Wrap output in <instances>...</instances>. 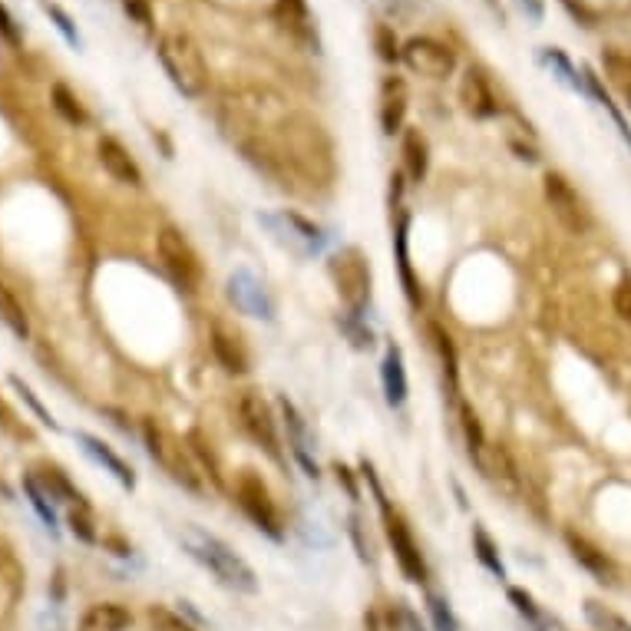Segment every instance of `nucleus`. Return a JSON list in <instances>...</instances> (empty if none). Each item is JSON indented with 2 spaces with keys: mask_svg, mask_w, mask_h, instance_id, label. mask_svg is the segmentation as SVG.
<instances>
[{
  "mask_svg": "<svg viewBox=\"0 0 631 631\" xmlns=\"http://www.w3.org/2000/svg\"><path fill=\"white\" fill-rule=\"evenodd\" d=\"M179 542H182V549H186L189 556L202 565V569H209L215 579L225 585V589L242 592V595H255L258 592L255 569L242 556H238V552L228 546L225 539L212 536V532H205L199 526H186V529H182Z\"/></svg>",
  "mask_w": 631,
  "mask_h": 631,
  "instance_id": "f257e3e1",
  "label": "nucleus"
},
{
  "mask_svg": "<svg viewBox=\"0 0 631 631\" xmlns=\"http://www.w3.org/2000/svg\"><path fill=\"white\" fill-rule=\"evenodd\" d=\"M159 63L172 86L189 100H199L209 90V60H205L199 40L186 30H166L159 37Z\"/></svg>",
  "mask_w": 631,
  "mask_h": 631,
  "instance_id": "f03ea898",
  "label": "nucleus"
},
{
  "mask_svg": "<svg viewBox=\"0 0 631 631\" xmlns=\"http://www.w3.org/2000/svg\"><path fill=\"white\" fill-rule=\"evenodd\" d=\"M361 476L367 483H371L374 489V496H377V509H380V519H384V536L390 542V549H394V559L400 565V572H404V579L410 585H427L430 582V565L427 559H423V549H420V542L413 539V532L407 526V519L397 513L394 506H390V499L384 496V489H380V480H377V473H374V466L371 463H361Z\"/></svg>",
  "mask_w": 631,
  "mask_h": 631,
  "instance_id": "7ed1b4c3",
  "label": "nucleus"
},
{
  "mask_svg": "<svg viewBox=\"0 0 631 631\" xmlns=\"http://www.w3.org/2000/svg\"><path fill=\"white\" fill-rule=\"evenodd\" d=\"M328 278L341 298L347 314H357L364 318L367 308L374 301V271H371V258H367L357 245H344L341 252H334L328 258Z\"/></svg>",
  "mask_w": 631,
  "mask_h": 631,
  "instance_id": "20e7f679",
  "label": "nucleus"
},
{
  "mask_svg": "<svg viewBox=\"0 0 631 631\" xmlns=\"http://www.w3.org/2000/svg\"><path fill=\"white\" fill-rule=\"evenodd\" d=\"M235 503L261 536H268L271 542H285V516H281L268 483L255 470H242L235 476Z\"/></svg>",
  "mask_w": 631,
  "mask_h": 631,
  "instance_id": "39448f33",
  "label": "nucleus"
},
{
  "mask_svg": "<svg viewBox=\"0 0 631 631\" xmlns=\"http://www.w3.org/2000/svg\"><path fill=\"white\" fill-rule=\"evenodd\" d=\"M143 443H146L149 460L156 466H162V470L169 473L172 483H179L182 489H189L192 496L205 493V486H202L205 473H199V463H195L192 456L182 450V446L172 440L156 420H149V417L143 420Z\"/></svg>",
  "mask_w": 631,
  "mask_h": 631,
  "instance_id": "423d86ee",
  "label": "nucleus"
},
{
  "mask_svg": "<svg viewBox=\"0 0 631 631\" xmlns=\"http://www.w3.org/2000/svg\"><path fill=\"white\" fill-rule=\"evenodd\" d=\"M258 225H265L271 238L288 248L291 255L298 258H314V255H324V248H328L331 235L324 232L318 222L304 219L301 212H291V209H281V212H258Z\"/></svg>",
  "mask_w": 631,
  "mask_h": 631,
  "instance_id": "0eeeda50",
  "label": "nucleus"
},
{
  "mask_svg": "<svg viewBox=\"0 0 631 631\" xmlns=\"http://www.w3.org/2000/svg\"><path fill=\"white\" fill-rule=\"evenodd\" d=\"M156 248H159L162 268H166V275L172 278V285L179 291H186V295H195V291L202 288L205 268H202V258L192 248L189 238L182 235L176 225H166L156 235Z\"/></svg>",
  "mask_w": 631,
  "mask_h": 631,
  "instance_id": "6e6552de",
  "label": "nucleus"
},
{
  "mask_svg": "<svg viewBox=\"0 0 631 631\" xmlns=\"http://www.w3.org/2000/svg\"><path fill=\"white\" fill-rule=\"evenodd\" d=\"M390 209H394V255H397L400 285H404L410 308H420L423 295H420V278L413 275V261H410V212L404 209V172L390 176Z\"/></svg>",
  "mask_w": 631,
  "mask_h": 631,
  "instance_id": "1a4fd4ad",
  "label": "nucleus"
},
{
  "mask_svg": "<svg viewBox=\"0 0 631 631\" xmlns=\"http://www.w3.org/2000/svg\"><path fill=\"white\" fill-rule=\"evenodd\" d=\"M238 420H242L248 437H252L271 460L285 463V453H281V420L275 417V407H271L258 390H242V397H238Z\"/></svg>",
  "mask_w": 631,
  "mask_h": 631,
  "instance_id": "9d476101",
  "label": "nucleus"
},
{
  "mask_svg": "<svg viewBox=\"0 0 631 631\" xmlns=\"http://www.w3.org/2000/svg\"><path fill=\"white\" fill-rule=\"evenodd\" d=\"M542 195H546L549 209L562 222V228H569L572 235L589 232V225H592L589 205H585L579 189H575L562 172H546V176H542Z\"/></svg>",
  "mask_w": 631,
  "mask_h": 631,
  "instance_id": "9b49d317",
  "label": "nucleus"
},
{
  "mask_svg": "<svg viewBox=\"0 0 631 631\" xmlns=\"http://www.w3.org/2000/svg\"><path fill=\"white\" fill-rule=\"evenodd\" d=\"M400 63L427 80H446L456 73V50L437 37H410L400 47Z\"/></svg>",
  "mask_w": 631,
  "mask_h": 631,
  "instance_id": "f8f14e48",
  "label": "nucleus"
},
{
  "mask_svg": "<svg viewBox=\"0 0 631 631\" xmlns=\"http://www.w3.org/2000/svg\"><path fill=\"white\" fill-rule=\"evenodd\" d=\"M225 295L235 304V311L248 314L255 321H275V298L268 295L265 281H261L255 271L248 268H235L225 281Z\"/></svg>",
  "mask_w": 631,
  "mask_h": 631,
  "instance_id": "ddd939ff",
  "label": "nucleus"
},
{
  "mask_svg": "<svg viewBox=\"0 0 631 631\" xmlns=\"http://www.w3.org/2000/svg\"><path fill=\"white\" fill-rule=\"evenodd\" d=\"M278 410H281V427H285L291 456H295V463L301 466V473L308 476L311 483H318L321 466H318V456H314V433L308 427V420H304V413L295 407V400L288 397H278Z\"/></svg>",
  "mask_w": 631,
  "mask_h": 631,
  "instance_id": "4468645a",
  "label": "nucleus"
},
{
  "mask_svg": "<svg viewBox=\"0 0 631 631\" xmlns=\"http://www.w3.org/2000/svg\"><path fill=\"white\" fill-rule=\"evenodd\" d=\"M271 17H275V24L285 30V34L295 40L298 47H304L308 53H321L318 20H314L308 0H275Z\"/></svg>",
  "mask_w": 631,
  "mask_h": 631,
  "instance_id": "2eb2a0df",
  "label": "nucleus"
},
{
  "mask_svg": "<svg viewBox=\"0 0 631 631\" xmlns=\"http://www.w3.org/2000/svg\"><path fill=\"white\" fill-rule=\"evenodd\" d=\"M209 344H212L215 361H219V367L228 377H245L248 371H252V351H248L245 337L238 334L235 328H228L225 321L212 324Z\"/></svg>",
  "mask_w": 631,
  "mask_h": 631,
  "instance_id": "dca6fc26",
  "label": "nucleus"
},
{
  "mask_svg": "<svg viewBox=\"0 0 631 631\" xmlns=\"http://www.w3.org/2000/svg\"><path fill=\"white\" fill-rule=\"evenodd\" d=\"M407 110H410V93L404 76H384L380 80V106H377V119H380V133L384 136H400L407 123Z\"/></svg>",
  "mask_w": 631,
  "mask_h": 631,
  "instance_id": "f3484780",
  "label": "nucleus"
},
{
  "mask_svg": "<svg viewBox=\"0 0 631 631\" xmlns=\"http://www.w3.org/2000/svg\"><path fill=\"white\" fill-rule=\"evenodd\" d=\"M96 156H100V166L110 172L119 186L143 189V182H146L143 169H139L136 156L123 143H119L116 136H100V143H96Z\"/></svg>",
  "mask_w": 631,
  "mask_h": 631,
  "instance_id": "a211bd4d",
  "label": "nucleus"
},
{
  "mask_svg": "<svg viewBox=\"0 0 631 631\" xmlns=\"http://www.w3.org/2000/svg\"><path fill=\"white\" fill-rule=\"evenodd\" d=\"M380 387H384V400L387 407L400 410L410 397V380H407V364H404V351L400 344L387 341L384 357H380Z\"/></svg>",
  "mask_w": 631,
  "mask_h": 631,
  "instance_id": "6ab92c4d",
  "label": "nucleus"
},
{
  "mask_svg": "<svg viewBox=\"0 0 631 631\" xmlns=\"http://www.w3.org/2000/svg\"><path fill=\"white\" fill-rule=\"evenodd\" d=\"M73 437H76V443L83 446V453L90 456V460L100 463L119 486H123V489H136V470L113 450L110 443H103L100 437H93V433H86V430H76Z\"/></svg>",
  "mask_w": 631,
  "mask_h": 631,
  "instance_id": "aec40b11",
  "label": "nucleus"
},
{
  "mask_svg": "<svg viewBox=\"0 0 631 631\" xmlns=\"http://www.w3.org/2000/svg\"><path fill=\"white\" fill-rule=\"evenodd\" d=\"M460 103L463 110L470 113L473 119H493L499 116V100L493 93V86L483 76V70H466L463 80H460Z\"/></svg>",
  "mask_w": 631,
  "mask_h": 631,
  "instance_id": "412c9836",
  "label": "nucleus"
},
{
  "mask_svg": "<svg viewBox=\"0 0 631 631\" xmlns=\"http://www.w3.org/2000/svg\"><path fill=\"white\" fill-rule=\"evenodd\" d=\"M565 546H569L572 559L579 562L585 572L595 575V582H602V585H615V579H618L615 562H612V556H605V552L598 549L595 542H589L585 536H579V532H565Z\"/></svg>",
  "mask_w": 631,
  "mask_h": 631,
  "instance_id": "4be33fe9",
  "label": "nucleus"
},
{
  "mask_svg": "<svg viewBox=\"0 0 631 631\" xmlns=\"http://www.w3.org/2000/svg\"><path fill=\"white\" fill-rule=\"evenodd\" d=\"M400 156H404V179L410 186H420L430 172V143L420 129L407 126L400 133Z\"/></svg>",
  "mask_w": 631,
  "mask_h": 631,
  "instance_id": "5701e85b",
  "label": "nucleus"
},
{
  "mask_svg": "<svg viewBox=\"0 0 631 631\" xmlns=\"http://www.w3.org/2000/svg\"><path fill=\"white\" fill-rule=\"evenodd\" d=\"M427 331H430V344H433V351H437V361L443 371V387L450 390V397H460V357H456L453 337L446 334V328L437 321H430Z\"/></svg>",
  "mask_w": 631,
  "mask_h": 631,
  "instance_id": "b1692460",
  "label": "nucleus"
},
{
  "mask_svg": "<svg viewBox=\"0 0 631 631\" xmlns=\"http://www.w3.org/2000/svg\"><path fill=\"white\" fill-rule=\"evenodd\" d=\"M133 625V615H129L126 605L119 602H96L80 615L76 631H126Z\"/></svg>",
  "mask_w": 631,
  "mask_h": 631,
  "instance_id": "393cba45",
  "label": "nucleus"
},
{
  "mask_svg": "<svg viewBox=\"0 0 631 631\" xmlns=\"http://www.w3.org/2000/svg\"><path fill=\"white\" fill-rule=\"evenodd\" d=\"M562 4L585 27H598L602 20L631 14V0H562Z\"/></svg>",
  "mask_w": 631,
  "mask_h": 631,
  "instance_id": "a878e982",
  "label": "nucleus"
},
{
  "mask_svg": "<svg viewBox=\"0 0 631 631\" xmlns=\"http://www.w3.org/2000/svg\"><path fill=\"white\" fill-rule=\"evenodd\" d=\"M602 73H605V83L622 96V103L631 110V53L602 50Z\"/></svg>",
  "mask_w": 631,
  "mask_h": 631,
  "instance_id": "bb28decb",
  "label": "nucleus"
},
{
  "mask_svg": "<svg viewBox=\"0 0 631 631\" xmlns=\"http://www.w3.org/2000/svg\"><path fill=\"white\" fill-rule=\"evenodd\" d=\"M34 476L43 483V489L53 496V503H63V506L86 503V496L70 483V476L63 473L60 466H40V473H34Z\"/></svg>",
  "mask_w": 631,
  "mask_h": 631,
  "instance_id": "cd10ccee",
  "label": "nucleus"
},
{
  "mask_svg": "<svg viewBox=\"0 0 631 631\" xmlns=\"http://www.w3.org/2000/svg\"><path fill=\"white\" fill-rule=\"evenodd\" d=\"M460 427H463L466 453H470V460L483 470V463H486V450H489V443H486V430H483L480 417H476V410H473L470 404H463V400H460Z\"/></svg>",
  "mask_w": 631,
  "mask_h": 631,
  "instance_id": "c85d7f7f",
  "label": "nucleus"
},
{
  "mask_svg": "<svg viewBox=\"0 0 631 631\" xmlns=\"http://www.w3.org/2000/svg\"><path fill=\"white\" fill-rule=\"evenodd\" d=\"M24 493L30 499V506H34V513L40 516L43 526L50 529V536H57L60 532V522H57V503H53V496L43 489V483L37 480L34 473H27L24 476Z\"/></svg>",
  "mask_w": 631,
  "mask_h": 631,
  "instance_id": "c756f323",
  "label": "nucleus"
},
{
  "mask_svg": "<svg viewBox=\"0 0 631 631\" xmlns=\"http://www.w3.org/2000/svg\"><path fill=\"white\" fill-rule=\"evenodd\" d=\"M473 552H476V559H480L483 569L493 575V579L503 582L506 579V565H503V556H499V546H496V539L489 536V532L476 522L473 526Z\"/></svg>",
  "mask_w": 631,
  "mask_h": 631,
  "instance_id": "7c9ffc66",
  "label": "nucleus"
},
{
  "mask_svg": "<svg viewBox=\"0 0 631 631\" xmlns=\"http://www.w3.org/2000/svg\"><path fill=\"white\" fill-rule=\"evenodd\" d=\"M0 321H4V328L14 334V337L27 341V334H30L27 311H24V304L14 298V291L4 285V281H0Z\"/></svg>",
  "mask_w": 631,
  "mask_h": 631,
  "instance_id": "2f4dec72",
  "label": "nucleus"
},
{
  "mask_svg": "<svg viewBox=\"0 0 631 631\" xmlns=\"http://www.w3.org/2000/svg\"><path fill=\"white\" fill-rule=\"evenodd\" d=\"M337 328H341V334L351 341L354 351H374L377 344V334L374 328L367 324V318H357V314H337Z\"/></svg>",
  "mask_w": 631,
  "mask_h": 631,
  "instance_id": "473e14b6",
  "label": "nucleus"
},
{
  "mask_svg": "<svg viewBox=\"0 0 631 631\" xmlns=\"http://www.w3.org/2000/svg\"><path fill=\"white\" fill-rule=\"evenodd\" d=\"M542 63H546V67L552 70V76H559V83H565L569 86V90H575V93H582L585 90V80L579 76V70L572 67V60L565 57V53L559 50V47H542Z\"/></svg>",
  "mask_w": 631,
  "mask_h": 631,
  "instance_id": "72a5a7b5",
  "label": "nucleus"
},
{
  "mask_svg": "<svg viewBox=\"0 0 631 631\" xmlns=\"http://www.w3.org/2000/svg\"><path fill=\"white\" fill-rule=\"evenodd\" d=\"M582 80H585V90H589L595 100H598V106H602V110L612 116V123H615V129H618V136L625 139V143L631 146V129H628V123H625V116L615 110V103H612V96H608L605 90H602V80H598V76L589 70V67H582Z\"/></svg>",
  "mask_w": 631,
  "mask_h": 631,
  "instance_id": "f704fd0d",
  "label": "nucleus"
},
{
  "mask_svg": "<svg viewBox=\"0 0 631 631\" xmlns=\"http://www.w3.org/2000/svg\"><path fill=\"white\" fill-rule=\"evenodd\" d=\"M423 605H427V615H430L433 631H463L460 628V618L453 615L450 598H446V595L427 589V595H423Z\"/></svg>",
  "mask_w": 631,
  "mask_h": 631,
  "instance_id": "c9c22d12",
  "label": "nucleus"
},
{
  "mask_svg": "<svg viewBox=\"0 0 631 631\" xmlns=\"http://www.w3.org/2000/svg\"><path fill=\"white\" fill-rule=\"evenodd\" d=\"M53 110H57L73 126H86V123H90V116H86L83 103H80V96H73L63 83L53 86Z\"/></svg>",
  "mask_w": 631,
  "mask_h": 631,
  "instance_id": "e433bc0d",
  "label": "nucleus"
},
{
  "mask_svg": "<svg viewBox=\"0 0 631 631\" xmlns=\"http://www.w3.org/2000/svg\"><path fill=\"white\" fill-rule=\"evenodd\" d=\"M585 618H589V625L595 631H631V622L628 618H622L618 612H612V608H605L602 602H585Z\"/></svg>",
  "mask_w": 631,
  "mask_h": 631,
  "instance_id": "4c0bfd02",
  "label": "nucleus"
},
{
  "mask_svg": "<svg viewBox=\"0 0 631 631\" xmlns=\"http://www.w3.org/2000/svg\"><path fill=\"white\" fill-rule=\"evenodd\" d=\"M67 526H70V532L80 542H86V546H93L96 542V522H93V509H90V503H76V506H70L67 509Z\"/></svg>",
  "mask_w": 631,
  "mask_h": 631,
  "instance_id": "58836bf2",
  "label": "nucleus"
},
{
  "mask_svg": "<svg viewBox=\"0 0 631 631\" xmlns=\"http://www.w3.org/2000/svg\"><path fill=\"white\" fill-rule=\"evenodd\" d=\"M506 598H509V605L516 608V612L526 618L529 625H536V628H542L546 625V615H542V608L536 605V598H532L526 589H519V585H509L506 589Z\"/></svg>",
  "mask_w": 631,
  "mask_h": 631,
  "instance_id": "ea45409f",
  "label": "nucleus"
},
{
  "mask_svg": "<svg viewBox=\"0 0 631 631\" xmlns=\"http://www.w3.org/2000/svg\"><path fill=\"white\" fill-rule=\"evenodd\" d=\"M10 387H14V390H17V394H20V400H24V404H27L30 410H34V413H37V420L43 423V427L57 430V420H53V413H50L47 407H43V404H40V397H37V394H34V390H30L27 384H24V380H20V377H10Z\"/></svg>",
  "mask_w": 631,
  "mask_h": 631,
  "instance_id": "a19ab883",
  "label": "nucleus"
},
{
  "mask_svg": "<svg viewBox=\"0 0 631 631\" xmlns=\"http://www.w3.org/2000/svg\"><path fill=\"white\" fill-rule=\"evenodd\" d=\"M374 47H377V57L384 63H397L400 60V43H397L394 30H390L387 24L374 27Z\"/></svg>",
  "mask_w": 631,
  "mask_h": 631,
  "instance_id": "79ce46f5",
  "label": "nucleus"
},
{
  "mask_svg": "<svg viewBox=\"0 0 631 631\" xmlns=\"http://www.w3.org/2000/svg\"><path fill=\"white\" fill-rule=\"evenodd\" d=\"M149 622L156 631H195L189 622H182L176 612H166V608H149Z\"/></svg>",
  "mask_w": 631,
  "mask_h": 631,
  "instance_id": "37998d69",
  "label": "nucleus"
},
{
  "mask_svg": "<svg viewBox=\"0 0 631 631\" xmlns=\"http://www.w3.org/2000/svg\"><path fill=\"white\" fill-rule=\"evenodd\" d=\"M612 308L625 324H631V278H622L612 288Z\"/></svg>",
  "mask_w": 631,
  "mask_h": 631,
  "instance_id": "c03bdc74",
  "label": "nucleus"
},
{
  "mask_svg": "<svg viewBox=\"0 0 631 631\" xmlns=\"http://www.w3.org/2000/svg\"><path fill=\"white\" fill-rule=\"evenodd\" d=\"M43 10H47V14L53 17V20H57V30H60V34L63 37H67V43H70V47H80V34H76V27H73V20L67 17V14H63V10L57 7V4H50V0H43Z\"/></svg>",
  "mask_w": 631,
  "mask_h": 631,
  "instance_id": "a18cd8bd",
  "label": "nucleus"
},
{
  "mask_svg": "<svg viewBox=\"0 0 631 631\" xmlns=\"http://www.w3.org/2000/svg\"><path fill=\"white\" fill-rule=\"evenodd\" d=\"M123 10L129 20H136L139 27H152V4L149 0H123Z\"/></svg>",
  "mask_w": 631,
  "mask_h": 631,
  "instance_id": "49530a36",
  "label": "nucleus"
},
{
  "mask_svg": "<svg viewBox=\"0 0 631 631\" xmlns=\"http://www.w3.org/2000/svg\"><path fill=\"white\" fill-rule=\"evenodd\" d=\"M331 473H334V480H337V486H344L347 489V496L354 499H361V489H357V473L351 470V466H344V463H334L331 466Z\"/></svg>",
  "mask_w": 631,
  "mask_h": 631,
  "instance_id": "de8ad7c7",
  "label": "nucleus"
},
{
  "mask_svg": "<svg viewBox=\"0 0 631 631\" xmlns=\"http://www.w3.org/2000/svg\"><path fill=\"white\" fill-rule=\"evenodd\" d=\"M351 536H354V546H357V556H361V562H374V556H371V542H364L361 519H357V516H351Z\"/></svg>",
  "mask_w": 631,
  "mask_h": 631,
  "instance_id": "09e8293b",
  "label": "nucleus"
},
{
  "mask_svg": "<svg viewBox=\"0 0 631 631\" xmlns=\"http://www.w3.org/2000/svg\"><path fill=\"white\" fill-rule=\"evenodd\" d=\"M0 37H4L7 43H20V30H17V24H14V17H10V10L0 4Z\"/></svg>",
  "mask_w": 631,
  "mask_h": 631,
  "instance_id": "8fccbe9b",
  "label": "nucleus"
},
{
  "mask_svg": "<svg viewBox=\"0 0 631 631\" xmlns=\"http://www.w3.org/2000/svg\"><path fill=\"white\" fill-rule=\"evenodd\" d=\"M400 618H404V625H407L410 631H427V625H423L420 618L410 612V608H400Z\"/></svg>",
  "mask_w": 631,
  "mask_h": 631,
  "instance_id": "3c124183",
  "label": "nucleus"
},
{
  "mask_svg": "<svg viewBox=\"0 0 631 631\" xmlns=\"http://www.w3.org/2000/svg\"><path fill=\"white\" fill-rule=\"evenodd\" d=\"M519 4L526 7V14L532 20H542V14H546V10H542V0H519Z\"/></svg>",
  "mask_w": 631,
  "mask_h": 631,
  "instance_id": "603ef678",
  "label": "nucleus"
}]
</instances>
